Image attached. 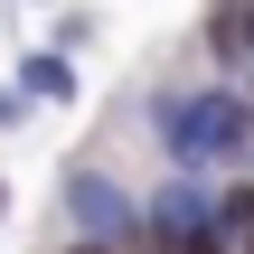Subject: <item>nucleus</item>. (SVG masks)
<instances>
[{"instance_id":"obj_1","label":"nucleus","mask_w":254,"mask_h":254,"mask_svg":"<svg viewBox=\"0 0 254 254\" xmlns=\"http://www.w3.org/2000/svg\"><path fill=\"white\" fill-rule=\"evenodd\" d=\"M245 141H254V123H245V104H236V94L170 104V151H179V160H236Z\"/></svg>"},{"instance_id":"obj_2","label":"nucleus","mask_w":254,"mask_h":254,"mask_svg":"<svg viewBox=\"0 0 254 254\" xmlns=\"http://www.w3.org/2000/svg\"><path fill=\"white\" fill-rule=\"evenodd\" d=\"M207 38H217V57H236V66H245V57H254V0H226V9L207 19Z\"/></svg>"},{"instance_id":"obj_3","label":"nucleus","mask_w":254,"mask_h":254,"mask_svg":"<svg viewBox=\"0 0 254 254\" xmlns=\"http://www.w3.org/2000/svg\"><path fill=\"white\" fill-rule=\"evenodd\" d=\"M226 236L254 254V189H226Z\"/></svg>"},{"instance_id":"obj_4","label":"nucleus","mask_w":254,"mask_h":254,"mask_svg":"<svg viewBox=\"0 0 254 254\" xmlns=\"http://www.w3.org/2000/svg\"><path fill=\"white\" fill-rule=\"evenodd\" d=\"M75 198H85V217H94V226H113V217H123V198H113L104 179H75Z\"/></svg>"},{"instance_id":"obj_5","label":"nucleus","mask_w":254,"mask_h":254,"mask_svg":"<svg viewBox=\"0 0 254 254\" xmlns=\"http://www.w3.org/2000/svg\"><path fill=\"white\" fill-rule=\"evenodd\" d=\"M0 207H9V179H0Z\"/></svg>"},{"instance_id":"obj_6","label":"nucleus","mask_w":254,"mask_h":254,"mask_svg":"<svg viewBox=\"0 0 254 254\" xmlns=\"http://www.w3.org/2000/svg\"><path fill=\"white\" fill-rule=\"evenodd\" d=\"M75 254H104V245H75Z\"/></svg>"}]
</instances>
